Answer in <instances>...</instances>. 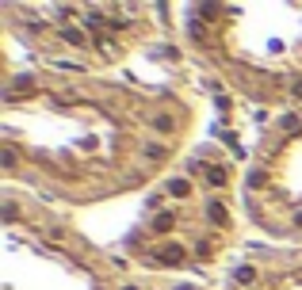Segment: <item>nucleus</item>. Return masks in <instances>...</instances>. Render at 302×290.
Wrapping results in <instances>:
<instances>
[]
</instances>
